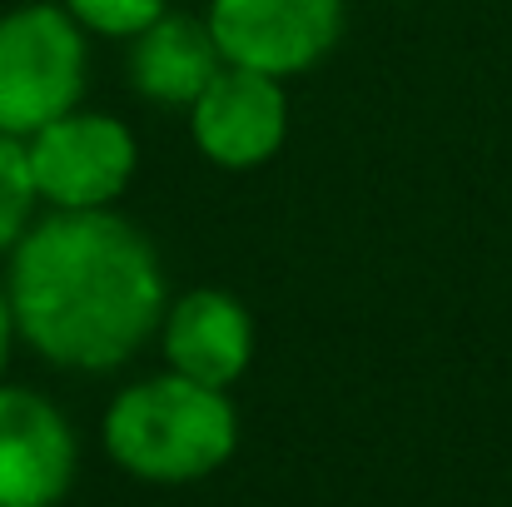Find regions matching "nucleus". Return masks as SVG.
I'll use <instances>...</instances> for the list:
<instances>
[{"mask_svg": "<svg viewBox=\"0 0 512 507\" xmlns=\"http://www.w3.org/2000/svg\"><path fill=\"white\" fill-rule=\"evenodd\" d=\"M15 334L45 363L110 373L165 324V264L115 209H50L10 249Z\"/></svg>", "mask_w": 512, "mask_h": 507, "instance_id": "f257e3e1", "label": "nucleus"}, {"mask_svg": "<svg viewBox=\"0 0 512 507\" xmlns=\"http://www.w3.org/2000/svg\"><path fill=\"white\" fill-rule=\"evenodd\" d=\"M239 413L224 388L155 373L105 408V453L145 483H194L234 458Z\"/></svg>", "mask_w": 512, "mask_h": 507, "instance_id": "f03ea898", "label": "nucleus"}, {"mask_svg": "<svg viewBox=\"0 0 512 507\" xmlns=\"http://www.w3.org/2000/svg\"><path fill=\"white\" fill-rule=\"evenodd\" d=\"M90 50L60 0H25L0 15V135L30 140L85 100Z\"/></svg>", "mask_w": 512, "mask_h": 507, "instance_id": "7ed1b4c3", "label": "nucleus"}, {"mask_svg": "<svg viewBox=\"0 0 512 507\" xmlns=\"http://www.w3.org/2000/svg\"><path fill=\"white\" fill-rule=\"evenodd\" d=\"M35 194L50 209H110L135 179L140 145L125 120L105 110H70L25 140Z\"/></svg>", "mask_w": 512, "mask_h": 507, "instance_id": "20e7f679", "label": "nucleus"}, {"mask_svg": "<svg viewBox=\"0 0 512 507\" xmlns=\"http://www.w3.org/2000/svg\"><path fill=\"white\" fill-rule=\"evenodd\" d=\"M204 25L224 65L289 80L339 45L343 0H209Z\"/></svg>", "mask_w": 512, "mask_h": 507, "instance_id": "39448f33", "label": "nucleus"}, {"mask_svg": "<svg viewBox=\"0 0 512 507\" xmlns=\"http://www.w3.org/2000/svg\"><path fill=\"white\" fill-rule=\"evenodd\" d=\"M289 135V95L284 80L224 65L209 90L189 105V140L219 169H259L284 150Z\"/></svg>", "mask_w": 512, "mask_h": 507, "instance_id": "423d86ee", "label": "nucleus"}, {"mask_svg": "<svg viewBox=\"0 0 512 507\" xmlns=\"http://www.w3.org/2000/svg\"><path fill=\"white\" fill-rule=\"evenodd\" d=\"M75 483V433L35 388L0 383V507H55Z\"/></svg>", "mask_w": 512, "mask_h": 507, "instance_id": "0eeeda50", "label": "nucleus"}, {"mask_svg": "<svg viewBox=\"0 0 512 507\" xmlns=\"http://www.w3.org/2000/svg\"><path fill=\"white\" fill-rule=\"evenodd\" d=\"M160 343H165L170 373L229 393V383H239L254 358V319L224 289H189L165 309Z\"/></svg>", "mask_w": 512, "mask_h": 507, "instance_id": "6e6552de", "label": "nucleus"}, {"mask_svg": "<svg viewBox=\"0 0 512 507\" xmlns=\"http://www.w3.org/2000/svg\"><path fill=\"white\" fill-rule=\"evenodd\" d=\"M224 70V55L204 20L165 10L150 30L130 40V85L155 105H194L209 80Z\"/></svg>", "mask_w": 512, "mask_h": 507, "instance_id": "1a4fd4ad", "label": "nucleus"}, {"mask_svg": "<svg viewBox=\"0 0 512 507\" xmlns=\"http://www.w3.org/2000/svg\"><path fill=\"white\" fill-rule=\"evenodd\" d=\"M40 194H35V179H30V155H25V140H10L0 135V254L10 259V249L25 239V229L35 224Z\"/></svg>", "mask_w": 512, "mask_h": 507, "instance_id": "9d476101", "label": "nucleus"}, {"mask_svg": "<svg viewBox=\"0 0 512 507\" xmlns=\"http://www.w3.org/2000/svg\"><path fill=\"white\" fill-rule=\"evenodd\" d=\"M60 5L80 20V30L110 40H135L170 10V0H60Z\"/></svg>", "mask_w": 512, "mask_h": 507, "instance_id": "9b49d317", "label": "nucleus"}, {"mask_svg": "<svg viewBox=\"0 0 512 507\" xmlns=\"http://www.w3.org/2000/svg\"><path fill=\"white\" fill-rule=\"evenodd\" d=\"M15 314H10V294H5V284H0V373H5V363H10V343H15Z\"/></svg>", "mask_w": 512, "mask_h": 507, "instance_id": "f8f14e48", "label": "nucleus"}]
</instances>
